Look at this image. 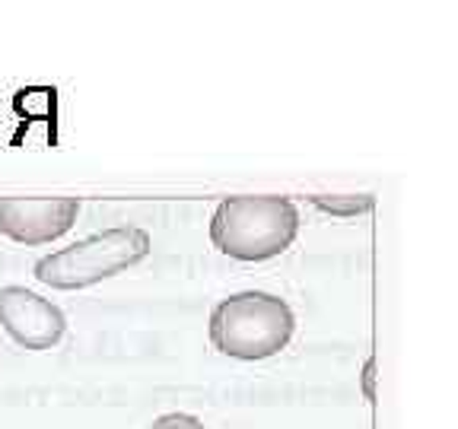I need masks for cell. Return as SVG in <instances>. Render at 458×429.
I'll use <instances>...</instances> for the list:
<instances>
[{
  "label": "cell",
  "instance_id": "cell-1",
  "mask_svg": "<svg viewBox=\"0 0 458 429\" xmlns=\"http://www.w3.org/2000/svg\"><path fill=\"white\" fill-rule=\"evenodd\" d=\"M300 232V210L280 194H242L216 204L210 242L236 261H267L284 255Z\"/></svg>",
  "mask_w": 458,
  "mask_h": 429
},
{
  "label": "cell",
  "instance_id": "cell-7",
  "mask_svg": "<svg viewBox=\"0 0 458 429\" xmlns=\"http://www.w3.org/2000/svg\"><path fill=\"white\" fill-rule=\"evenodd\" d=\"M153 429H204V423L191 414H163L157 416Z\"/></svg>",
  "mask_w": 458,
  "mask_h": 429
},
{
  "label": "cell",
  "instance_id": "cell-6",
  "mask_svg": "<svg viewBox=\"0 0 458 429\" xmlns=\"http://www.w3.org/2000/svg\"><path fill=\"white\" fill-rule=\"evenodd\" d=\"M312 204L331 216H357L372 207V198L369 194H360V198H312Z\"/></svg>",
  "mask_w": 458,
  "mask_h": 429
},
{
  "label": "cell",
  "instance_id": "cell-8",
  "mask_svg": "<svg viewBox=\"0 0 458 429\" xmlns=\"http://www.w3.org/2000/svg\"><path fill=\"white\" fill-rule=\"evenodd\" d=\"M366 394L372 398V363H366Z\"/></svg>",
  "mask_w": 458,
  "mask_h": 429
},
{
  "label": "cell",
  "instance_id": "cell-5",
  "mask_svg": "<svg viewBox=\"0 0 458 429\" xmlns=\"http://www.w3.org/2000/svg\"><path fill=\"white\" fill-rule=\"evenodd\" d=\"M0 324L26 350H48L67 331L64 312L26 286H0Z\"/></svg>",
  "mask_w": 458,
  "mask_h": 429
},
{
  "label": "cell",
  "instance_id": "cell-4",
  "mask_svg": "<svg viewBox=\"0 0 458 429\" xmlns=\"http://www.w3.org/2000/svg\"><path fill=\"white\" fill-rule=\"evenodd\" d=\"M77 198H0V232L20 245H45L71 232Z\"/></svg>",
  "mask_w": 458,
  "mask_h": 429
},
{
  "label": "cell",
  "instance_id": "cell-3",
  "mask_svg": "<svg viewBox=\"0 0 458 429\" xmlns=\"http://www.w3.org/2000/svg\"><path fill=\"white\" fill-rule=\"evenodd\" d=\"M147 255H150L147 229L114 226L38 257L32 273L38 283L51 286V290H83V286H93L140 265Z\"/></svg>",
  "mask_w": 458,
  "mask_h": 429
},
{
  "label": "cell",
  "instance_id": "cell-2",
  "mask_svg": "<svg viewBox=\"0 0 458 429\" xmlns=\"http://www.w3.org/2000/svg\"><path fill=\"white\" fill-rule=\"evenodd\" d=\"M210 343L223 357L245 359H271L284 350L296 331V315L280 296L274 293H236L216 302L210 312Z\"/></svg>",
  "mask_w": 458,
  "mask_h": 429
}]
</instances>
